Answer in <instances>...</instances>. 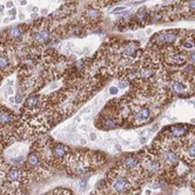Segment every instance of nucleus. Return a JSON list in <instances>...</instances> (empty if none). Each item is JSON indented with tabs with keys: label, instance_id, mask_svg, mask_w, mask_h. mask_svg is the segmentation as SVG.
<instances>
[{
	"label": "nucleus",
	"instance_id": "f257e3e1",
	"mask_svg": "<svg viewBox=\"0 0 195 195\" xmlns=\"http://www.w3.org/2000/svg\"><path fill=\"white\" fill-rule=\"evenodd\" d=\"M136 182L140 181L121 167L113 169L106 181L107 195H131L138 188Z\"/></svg>",
	"mask_w": 195,
	"mask_h": 195
},
{
	"label": "nucleus",
	"instance_id": "f03ea898",
	"mask_svg": "<svg viewBox=\"0 0 195 195\" xmlns=\"http://www.w3.org/2000/svg\"><path fill=\"white\" fill-rule=\"evenodd\" d=\"M29 38H31V44L34 47H39L41 45L47 44L52 38L51 22L45 19L35 21V24L32 26V29H31Z\"/></svg>",
	"mask_w": 195,
	"mask_h": 195
},
{
	"label": "nucleus",
	"instance_id": "7ed1b4c3",
	"mask_svg": "<svg viewBox=\"0 0 195 195\" xmlns=\"http://www.w3.org/2000/svg\"><path fill=\"white\" fill-rule=\"evenodd\" d=\"M139 160L141 163L142 170L146 176H154L162 173L163 170V165L158 154H154L152 150H146L142 152Z\"/></svg>",
	"mask_w": 195,
	"mask_h": 195
},
{
	"label": "nucleus",
	"instance_id": "20e7f679",
	"mask_svg": "<svg viewBox=\"0 0 195 195\" xmlns=\"http://www.w3.org/2000/svg\"><path fill=\"white\" fill-rule=\"evenodd\" d=\"M120 167L123 170H126L128 174L133 175L134 177H136L139 181H141L142 179L146 176L143 170H142L139 158H136L134 155H127V156L122 158L121 162H120Z\"/></svg>",
	"mask_w": 195,
	"mask_h": 195
},
{
	"label": "nucleus",
	"instance_id": "39448f33",
	"mask_svg": "<svg viewBox=\"0 0 195 195\" xmlns=\"http://www.w3.org/2000/svg\"><path fill=\"white\" fill-rule=\"evenodd\" d=\"M152 119V109L148 106H139L133 114V123L135 126H141Z\"/></svg>",
	"mask_w": 195,
	"mask_h": 195
},
{
	"label": "nucleus",
	"instance_id": "423d86ee",
	"mask_svg": "<svg viewBox=\"0 0 195 195\" xmlns=\"http://www.w3.org/2000/svg\"><path fill=\"white\" fill-rule=\"evenodd\" d=\"M4 34V39H6V41H11V42H17L20 41L21 37L25 33V27L21 25H15V26L8 27L6 31H1Z\"/></svg>",
	"mask_w": 195,
	"mask_h": 195
},
{
	"label": "nucleus",
	"instance_id": "0eeeda50",
	"mask_svg": "<svg viewBox=\"0 0 195 195\" xmlns=\"http://www.w3.org/2000/svg\"><path fill=\"white\" fill-rule=\"evenodd\" d=\"M177 38L176 31H161L152 38L153 42L156 44H173Z\"/></svg>",
	"mask_w": 195,
	"mask_h": 195
},
{
	"label": "nucleus",
	"instance_id": "6e6552de",
	"mask_svg": "<svg viewBox=\"0 0 195 195\" xmlns=\"http://www.w3.org/2000/svg\"><path fill=\"white\" fill-rule=\"evenodd\" d=\"M14 64L5 51H0V75H8L13 72Z\"/></svg>",
	"mask_w": 195,
	"mask_h": 195
},
{
	"label": "nucleus",
	"instance_id": "1a4fd4ad",
	"mask_svg": "<svg viewBox=\"0 0 195 195\" xmlns=\"http://www.w3.org/2000/svg\"><path fill=\"white\" fill-rule=\"evenodd\" d=\"M165 58H166V62H168V64L173 65V66H183L186 64L185 57L179 51L173 49V48H169L168 51L166 52Z\"/></svg>",
	"mask_w": 195,
	"mask_h": 195
},
{
	"label": "nucleus",
	"instance_id": "9d476101",
	"mask_svg": "<svg viewBox=\"0 0 195 195\" xmlns=\"http://www.w3.org/2000/svg\"><path fill=\"white\" fill-rule=\"evenodd\" d=\"M169 132L173 138L179 139V138H185L188 134L189 128L187 125H175V126H172L169 128Z\"/></svg>",
	"mask_w": 195,
	"mask_h": 195
},
{
	"label": "nucleus",
	"instance_id": "9b49d317",
	"mask_svg": "<svg viewBox=\"0 0 195 195\" xmlns=\"http://www.w3.org/2000/svg\"><path fill=\"white\" fill-rule=\"evenodd\" d=\"M170 89L173 93L176 94H182V93H186L188 91V86L185 81H181L177 78H174L173 81L170 82Z\"/></svg>",
	"mask_w": 195,
	"mask_h": 195
},
{
	"label": "nucleus",
	"instance_id": "f8f14e48",
	"mask_svg": "<svg viewBox=\"0 0 195 195\" xmlns=\"http://www.w3.org/2000/svg\"><path fill=\"white\" fill-rule=\"evenodd\" d=\"M100 15L101 13L99 12V10L91 7L84 12V19L89 24H96L98 20L100 19Z\"/></svg>",
	"mask_w": 195,
	"mask_h": 195
},
{
	"label": "nucleus",
	"instance_id": "ddd939ff",
	"mask_svg": "<svg viewBox=\"0 0 195 195\" xmlns=\"http://www.w3.org/2000/svg\"><path fill=\"white\" fill-rule=\"evenodd\" d=\"M101 125L103 126L102 128H105V129H112V128H115L118 126V121H116L115 118L108 115V116H103V118H102Z\"/></svg>",
	"mask_w": 195,
	"mask_h": 195
},
{
	"label": "nucleus",
	"instance_id": "4468645a",
	"mask_svg": "<svg viewBox=\"0 0 195 195\" xmlns=\"http://www.w3.org/2000/svg\"><path fill=\"white\" fill-rule=\"evenodd\" d=\"M181 45L185 49H192L193 47H195V42L193 38H185L183 40L181 39Z\"/></svg>",
	"mask_w": 195,
	"mask_h": 195
},
{
	"label": "nucleus",
	"instance_id": "2eb2a0df",
	"mask_svg": "<svg viewBox=\"0 0 195 195\" xmlns=\"http://www.w3.org/2000/svg\"><path fill=\"white\" fill-rule=\"evenodd\" d=\"M146 17H147L146 10H145V8H141V10H139V11L136 12V14H135V20L138 21V22H145Z\"/></svg>",
	"mask_w": 195,
	"mask_h": 195
},
{
	"label": "nucleus",
	"instance_id": "dca6fc26",
	"mask_svg": "<svg viewBox=\"0 0 195 195\" xmlns=\"http://www.w3.org/2000/svg\"><path fill=\"white\" fill-rule=\"evenodd\" d=\"M46 195H72V193H71V190H67V189H54V190H52V192H49L48 194Z\"/></svg>",
	"mask_w": 195,
	"mask_h": 195
},
{
	"label": "nucleus",
	"instance_id": "f3484780",
	"mask_svg": "<svg viewBox=\"0 0 195 195\" xmlns=\"http://www.w3.org/2000/svg\"><path fill=\"white\" fill-rule=\"evenodd\" d=\"M187 8H188V11L190 13H194L195 12V0H188L187 1Z\"/></svg>",
	"mask_w": 195,
	"mask_h": 195
},
{
	"label": "nucleus",
	"instance_id": "a211bd4d",
	"mask_svg": "<svg viewBox=\"0 0 195 195\" xmlns=\"http://www.w3.org/2000/svg\"><path fill=\"white\" fill-rule=\"evenodd\" d=\"M21 101H22V95H21V93L19 92L18 94L15 95V98H14V102H17V103H20Z\"/></svg>",
	"mask_w": 195,
	"mask_h": 195
},
{
	"label": "nucleus",
	"instance_id": "6ab92c4d",
	"mask_svg": "<svg viewBox=\"0 0 195 195\" xmlns=\"http://www.w3.org/2000/svg\"><path fill=\"white\" fill-rule=\"evenodd\" d=\"M189 61H190V64L195 65V51L189 55Z\"/></svg>",
	"mask_w": 195,
	"mask_h": 195
},
{
	"label": "nucleus",
	"instance_id": "aec40b11",
	"mask_svg": "<svg viewBox=\"0 0 195 195\" xmlns=\"http://www.w3.org/2000/svg\"><path fill=\"white\" fill-rule=\"evenodd\" d=\"M118 93V88L116 87H111L109 88V94L111 95H116Z\"/></svg>",
	"mask_w": 195,
	"mask_h": 195
},
{
	"label": "nucleus",
	"instance_id": "412c9836",
	"mask_svg": "<svg viewBox=\"0 0 195 195\" xmlns=\"http://www.w3.org/2000/svg\"><path fill=\"white\" fill-rule=\"evenodd\" d=\"M122 11H125V7H116V8L113 10V13L116 14V13H119V12H122Z\"/></svg>",
	"mask_w": 195,
	"mask_h": 195
},
{
	"label": "nucleus",
	"instance_id": "4be33fe9",
	"mask_svg": "<svg viewBox=\"0 0 195 195\" xmlns=\"http://www.w3.org/2000/svg\"><path fill=\"white\" fill-rule=\"evenodd\" d=\"M119 87L122 88V87H127V81H121L120 84H119Z\"/></svg>",
	"mask_w": 195,
	"mask_h": 195
},
{
	"label": "nucleus",
	"instance_id": "5701e85b",
	"mask_svg": "<svg viewBox=\"0 0 195 195\" xmlns=\"http://www.w3.org/2000/svg\"><path fill=\"white\" fill-rule=\"evenodd\" d=\"M190 181L195 185V168H194V170H193V174L190 175Z\"/></svg>",
	"mask_w": 195,
	"mask_h": 195
},
{
	"label": "nucleus",
	"instance_id": "b1692460",
	"mask_svg": "<svg viewBox=\"0 0 195 195\" xmlns=\"http://www.w3.org/2000/svg\"><path fill=\"white\" fill-rule=\"evenodd\" d=\"M89 139H91V141H95V140H96V135H95L94 133H92L91 136H89Z\"/></svg>",
	"mask_w": 195,
	"mask_h": 195
},
{
	"label": "nucleus",
	"instance_id": "393cba45",
	"mask_svg": "<svg viewBox=\"0 0 195 195\" xmlns=\"http://www.w3.org/2000/svg\"><path fill=\"white\" fill-rule=\"evenodd\" d=\"M15 13H17V10H15V8L13 7V10H11V11H10V14L14 17V15H15Z\"/></svg>",
	"mask_w": 195,
	"mask_h": 195
},
{
	"label": "nucleus",
	"instance_id": "a878e982",
	"mask_svg": "<svg viewBox=\"0 0 195 195\" xmlns=\"http://www.w3.org/2000/svg\"><path fill=\"white\" fill-rule=\"evenodd\" d=\"M6 6L7 7H12V6H13V2H12V1H7Z\"/></svg>",
	"mask_w": 195,
	"mask_h": 195
},
{
	"label": "nucleus",
	"instance_id": "bb28decb",
	"mask_svg": "<svg viewBox=\"0 0 195 195\" xmlns=\"http://www.w3.org/2000/svg\"><path fill=\"white\" fill-rule=\"evenodd\" d=\"M41 12H42V14H46V13H47V10H42Z\"/></svg>",
	"mask_w": 195,
	"mask_h": 195
},
{
	"label": "nucleus",
	"instance_id": "cd10ccee",
	"mask_svg": "<svg viewBox=\"0 0 195 195\" xmlns=\"http://www.w3.org/2000/svg\"><path fill=\"white\" fill-rule=\"evenodd\" d=\"M4 8H5V7L1 5V6H0V12H2V11H4Z\"/></svg>",
	"mask_w": 195,
	"mask_h": 195
},
{
	"label": "nucleus",
	"instance_id": "c85d7f7f",
	"mask_svg": "<svg viewBox=\"0 0 195 195\" xmlns=\"http://www.w3.org/2000/svg\"><path fill=\"white\" fill-rule=\"evenodd\" d=\"M33 12H38V7H33Z\"/></svg>",
	"mask_w": 195,
	"mask_h": 195
},
{
	"label": "nucleus",
	"instance_id": "c756f323",
	"mask_svg": "<svg viewBox=\"0 0 195 195\" xmlns=\"http://www.w3.org/2000/svg\"><path fill=\"white\" fill-rule=\"evenodd\" d=\"M19 18H20V19H24L25 17H24V14H20V15H19Z\"/></svg>",
	"mask_w": 195,
	"mask_h": 195
}]
</instances>
